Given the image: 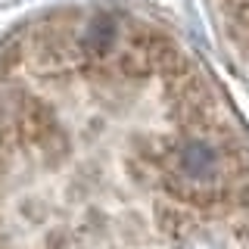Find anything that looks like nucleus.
Segmentation results:
<instances>
[{"label":"nucleus","instance_id":"obj_1","mask_svg":"<svg viewBox=\"0 0 249 249\" xmlns=\"http://www.w3.org/2000/svg\"><path fill=\"white\" fill-rule=\"evenodd\" d=\"M171 75L153 100L0 88V249H249V153Z\"/></svg>","mask_w":249,"mask_h":249}]
</instances>
